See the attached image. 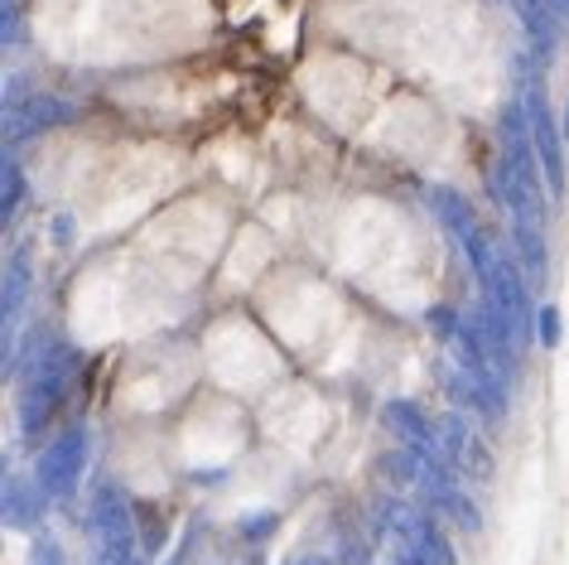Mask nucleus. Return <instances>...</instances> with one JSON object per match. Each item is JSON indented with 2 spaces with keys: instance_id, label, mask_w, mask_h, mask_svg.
<instances>
[{
  "instance_id": "nucleus-10",
  "label": "nucleus",
  "mask_w": 569,
  "mask_h": 565,
  "mask_svg": "<svg viewBox=\"0 0 569 565\" xmlns=\"http://www.w3.org/2000/svg\"><path fill=\"white\" fill-rule=\"evenodd\" d=\"M24 300H30V261H24V251H16V261L6 266V290H0V319H6V329L24 315Z\"/></svg>"
},
{
  "instance_id": "nucleus-4",
  "label": "nucleus",
  "mask_w": 569,
  "mask_h": 565,
  "mask_svg": "<svg viewBox=\"0 0 569 565\" xmlns=\"http://www.w3.org/2000/svg\"><path fill=\"white\" fill-rule=\"evenodd\" d=\"M88 527H92V536H97V551H111V556L136 561V556H131V551H136L131 503H126L111 484H102V488L92 493V503H88Z\"/></svg>"
},
{
  "instance_id": "nucleus-6",
  "label": "nucleus",
  "mask_w": 569,
  "mask_h": 565,
  "mask_svg": "<svg viewBox=\"0 0 569 565\" xmlns=\"http://www.w3.org/2000/svg\"><path fill=\"white\" fill-rule=\"evenodd\" d=\"M381 426H387L406 449H416L420 464H439V459H445V449H439V426L425 420V412L416 402H406V397L387 402V406H381Z\"/></svg>"
},
{
  "instance_id": "nucleus-21",
  "label": "nucleus",
  "mask_w": 569,
  "mask_h": 565,
  "mask_svg": "<svg viewBox=\"0 0 569 565\" xmlns=\"http://www.w3.org/2000/svg\"><path fill=\"white\" fill-rule=\"evenodd\" d=\"M540 6H546L550 16L560 20V30H569V0H540Z\"/></svg>"
},
{
  "instance_id": "nucleus-1",
  "label": "nucleus",
  "mask_w": 569,
  "mask_h": 565,
  "mask_svg": "<svg viewBox=\"0 0 569 565\" xmlns=\"http://www.w3.org/2000/svg\"><path fill=\"white\" fill-rule=\"evenodd\" d=\"M521 107H526V121H531L536 160H540V175H546V184H550V199H560L565 194V121H555V111H550L546 97H540L536 78H526Z\"/></svg>"
},
{
  "instance_id": "nucleus-22",
  "label": "nucleus",
  "mask_w": 569,
  "mask_h": 565,
  "mask_svg": "<svg viewBox=\"0 0 569 565\" xmlns=\"http://www.w3.org/2000/svg\"><path fill=\"white\" fill-rule=\"evenodd\" d=\"M290 565H333V561L329 556H295Z\"/></svg>"
},
{
  "instance_id": "nucleus-12",
  "label": "nucleus",
  "mask_w": 569,
  "mask_h": 565,
  "mask_svg": "<svg viewBox=\"0 0 569 565\" xmlns=\"http://www.w3.org/2000/svg\"><path fill=\"white\" fill-rule=\"evenodd\" d=\"M511 10L521 16L526 34L536 39V49H555V39H560V20H555L540 0H511Z\"/></svg>"
},
{
  "instance_id": "nucleus-20",
  "label": "nucleus",
  "mask_w": 569,
  "mask_h": 565,
  "mask_svg": "<svg viewBox=\"0 0 569 565\" xmlns=\"http://www.w3.org/2000/svg\"><path fill=\"white\" fill-rule=\"evenodd\" d=\"M53 242H59V247H68V242H73V218H68V214H59V218H53Z\"/></svg>"
},
{
  "instance_id": "nucleus-11",
  "label": "nucleus",
  "mask_w": 569,
  "mask_h": 565,
  "mask_svg": "<svg viewBox=\"0 0 569 565\" xmlns=\"http://www.w3.org/2000/svg\"><path fill=\"white\" fill-rule=\"evenodd\" d=\"M546 222H526V218H511V237L521 247V261H526V276L531 280H546L550 271V257H546V237H540Z\"/></svg>"
},
{
  "instance_id": "nucleus-19",
  "label": "nucleus",
  "mask_w": 569,
  "mask_h": 565,
  "mask_svg": "<svg viewBox=\"0 0 569 565\" xmlns=\"http://www.w3.org/2000/svg\"><path fill=\"white\" fill-rule=\"evenodd\" d=\"M276 513H266V517H247V522H241V536H247V542H261V536H270V532H276Z\"/></svg>"
},
{
  "instance_id": "nucleus-5",
  "label": "nucleus",
  "mask_w": 569,
  "mask_h": 565,
  "mask_svg": "<svg viewBox=\"0 0 569 565\" xmlns=\"http://www.w3.org/2000/svg\"><path fill=\"white\" fill-rule=\"evenodd\" d=\"M531 276H521V266L511 261V257H497L492 266V280L482 290H488V300L502 309V315L517 324V338L521 344H531V334H536V305H531V286H526Z\"/></svg>"
},
{
  "instance_id": "nucleus-17",
  "label": "nucleus",
  "mask_w": 569,
  "mask_h": 565,
  "mask_svg": "<svg viewBox=\"0 0 569 565\" xmlns=\"http://www.w3.org/2000/svg\"><path fill=\"white\" fill-rule=\"evenodd\" d=\"M560 334H565L560 305H536V338H540V348H560Z\"/></svg>"
},
{
  "instance_id": "nucleus-8",
  "label": "nucleus",
  "mask_w": 569,
  "mask_h": 565,
  "mask_svg": "<svg viewBox=\"0 0 569 565\" xmlns=\"http://www.w3.org/2000/svg\"><path fill=\"white\" fill-rule=\"evenodd\" d=\"M425 204H430V214L445 222V232L453 237V242H468L478 228V218H473V204L463 199V194H453V189H430L425 194Z\"/></svg>"
},
{
  "instance_id": "nucleus-24",
  "label": "nucleus",
  "mask_w": 569,
  "mask_h": 565,
  "mask_svg": "<svg viewBox=\"0 0 569 565\" xmlns=\"http://www.w3.org/2000/svg\"><path fill=\"white\" fill-rule=\"evenodd\" d=\"M131 565H146V561H131Z\"/></svg>"
},
{
  "instance_id": "nucleus-2",
  "label": "nucleus",
  "mask_w": 569,
  "mask_h": 565,
  "mask_svg": "<svg viewBox=\"0 0 569 565\" xmlns=\"http://www.w3.org/2000/svg\"><path fill=\"white\" fill-rule=\"evenodd\" d=\"M82 469H88V430L68 426L59 440L39 455L34 484L44 488V498H73L78 484H82Z\"/></svg>"
},
{
  "instance_id": "nucleus-18",
  "label": "nucleus",
  "mask_w": 569,
  "mask_h": 565,
  "mask_svg": "<svg viewBox=\"0 0 569 565\" xmlns=\"http://www.w3.org/2000/svg\"><path fill=\"white\" fill-rule=\"evenodd\" d=\"M425 324H430V329H435L439 338H445V344H453V334H459V329H463V324H459V315H453V309H449V305H435V309H430V315H425Z\"/></svg>"
},
{
  "instance_id": "nucleus-16",
  "label": "nucleus",
  "mask_w": 569,
  "mask_h": 565,
  "mask_svg": "<svg viewBox=\"0 0 569 565\" xmlns=\"http://www.w3.org/2000/svg\"><path fill=\"white\" fill-rule=\"evenodd\" d=\"M24 565H68V551H63V542L53 532H34L30 561H24Z\"/></svg>"
},
{
  "instance_id": "nucleus-9",
  "label": "nucleus",
  "mask_w": 569,
  "mask_h": 565,
  "mask_svg": "<svg viewBox=\"0 0 569 565\" xmlns=\"http://www.w3.org/2000/svg\"><path fill=\"white\" fill-rule=\"evenodd\" d=\"M44 488H30L24 478H6V527H16V532H34L39 527V513H44Z\"/></svg>"
},
{
  "instance_id": "nucleus-14",
  "label": "nucleus",
  "mask_w": 569,
  "mask_h": 565,
  "mask_svg": "<svg viewBox=\"0 0 569 565\" xmlns=\"http://www.w3.org/2000/svg\"><path fill=\"white\" fill-rule=\"evenodd\" d=\"M381 478L396 488H410L420 478V455L416 449H396V455H381Z\"/></svg>"
},
{
  "instance_id": "nucleus-3",
  "label": "nucleus",
  "mask_w": 569,
  "mask_h": 565,
  "mask_svg": "<svg viewBox=\"0 0 569 565\" xmlns=\"http://www.w3.org/2000/svg\"><path fill=\"white\" fill-rule=\"evenodd\" d=\"M435 426H439V449H445L449 469L468 474L473 484H488L497 474V464H492V449L482 445V435L473 430V420H468V412H449V416H439Z\"/></svg>"
},
{
  "instance_id": "nucleus-7",
  "label": "nucleus",
  "mask_w": 569,
  "mask_h": 565,
  "mask_svg": "<svg viewBox=\"0 0 569 565\" xmlns=\"http://www.w3.org/2000/svg\"><path fill=\"white\" fill-rule=\"evenodd\" d=\"M78 121V107L63 102V97H24V102L6 107V150L20 146V140H30L34 131H44V126H68Z\"/></svg>"
},
{
  "instance_id": "nucleus-15",
  "label": "nucleus",
  "mask_w": 569,
  "mask_h": 565,
  "mask_svg": "<svg viewBox=\"0 0 569 565\" xmlns=\"http://www.w3.org/2000/svg\"><path fill=\"white\" fill-rule=\"evenodd\" d=\"M439 513H449L463 532H482V513H478V503L468 498L463 488H449V493H445V503H439Z\"/></svg>"
},
{
  "instance_id": "nucleus-13",
  "label": "nucleus",
  "mask_w": 569,
  "mask_h": 565,
  "mask_svg": "<svg viewBox=\"0 0 569 565\" xmlns=\"http://www.w3.org/2000/svg\"><path fill=\"white\" fill-rule=\"evenodd\" d=\"M24 208V169L10 160V150H6V165H0V222L10 228V218H16Z\"/></svg>"
},
{
  "instance_id": "nucleus-23",
  "label": "nucleus",
  "mask_w": 569,
  "mask_h": 565,
  "mask_svg": "<svg viewBox=\"0 0 569 565\" xmlns=\"http://www.w3.org/2000/svg\"><path fill=\"white\" fill-rule=\"evenodd\" d=\"M565 140H569V107H565Z\"/></svg>"
}]
</instances>
